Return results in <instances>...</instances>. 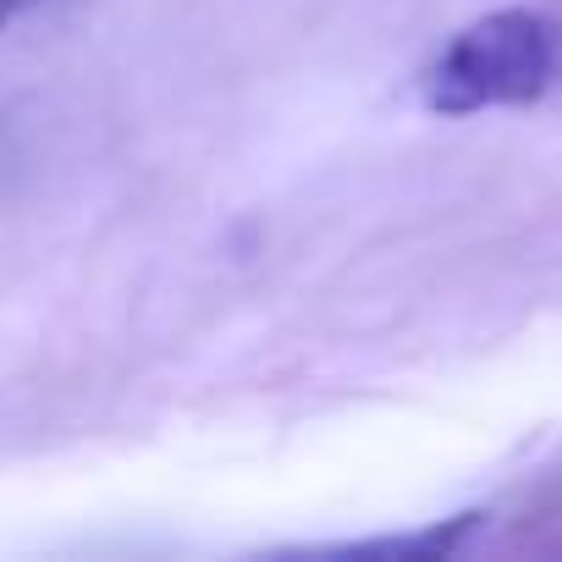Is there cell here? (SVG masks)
<instances>
[{"label": "cell", "mask_w": 562, "mask_h": 562, "mask_svg": "<svg viewBox=\"0 0 562 562\" xmlns=\"http://www.w3.org/2000/svg\"><path fill=\"white\" fill-rule=\"evenodd\" d=\"M29 7H34V0H0V29H7V23H18Z\"/></svg>", "instance_id": "obj_2"}, {"label": "cell", "mask_w": 562, "mask_h": 562, "mask_svg": "<svg viewBox=\"0 0 562 562\" xmlns=\"http://www.w3.org/2000/svg\"><path fill=\"white\" fill-rule=\"evenodd\" d=\"M557 78V29L529 7L474 18L430 61L419 94L436 116H474L496 105H535Z\"/></svg>", "instance_id": "obj_1"}]
</instances>
